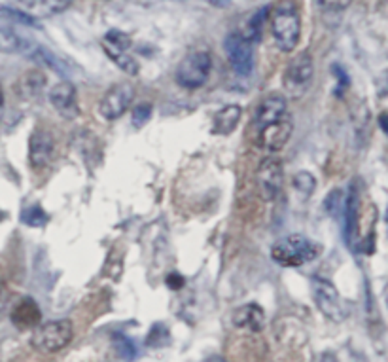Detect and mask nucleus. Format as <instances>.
Returning a JSON list of instances; mask_svg holds the SVG:
<instances>
[{"mask_svg": "<svg viewBox=\"0 0 388 362\" xmlns=\"http://www.w3.org/2000/svg\"><path fill=\"white\" fill-rule=\"evenodd\" d=\"M358 207H360V199L356 194V186H351L348 190L347 199H345V207H343V218H345V226H343V233H345V241L348 247H353L356 241V233H358Z\"/></svg>", "mask_w": 388, "mask_h": 362, "instance_id": "2eb2a0df", "label": "nucleus"}, {"mask_svg": "<svg viewBox=\"0 0 388 362\" xmlns=\"http://www.w3.org/2000/svg\"><path fill=\"white\" fill-rule=\"evenodd\" d=\"M223 49L231 69L239 76H248L254 69V49L248 38L241 33H229L223 40Z\"/></svg>", "mask_w": 388, "mask_h": 362, "instance_id": "0eeeda50", "label": "nucleus"}, {"mask_svg": "<svg viewBox=\"0 0 388 362\" xmlns=\"http://www.w3.org/2000/svg\"><path fill=\"white\" fill-rule=\"evenodd\" d=\"M152 112H153V105L152 103H139V105L133 106V112H131V120H133V126L135 127H142L146 126L150 118H152Z\"/></svg>", "mask_w": 388, "mask_h": 362, "instance_id": "393cba45", "label": "nucleus"}, {"mask_svg": "<svg viewBox=\"0 0 388 362\" xmlns=\"http://www.w3.org/2000/svg\"><path fill=\"white\" fill-rule=\"evenodd\" d=\"M267 14H269V8H262V10H258L256 14L252 15V19L248 22V36H246L250 42H258L262 38V31H264Z\"/></svg>", "mask_w": 388, "mask_h": 362, "instance_id": "5701e85b", "label": "nucleus"}, {"mask_svg": "<svg viewBox=\"0 0 388 362\" xmlns=\"http://www.w3.org/2000/svg\"><path fill=\"white\" fill-rule=\"evenodd\" d=\"M292 131H294V122H292L290 114H286L285 118L273 122L269 126H265L264 129L256 131L258 147L265 152H278L288 145Z\"/></svg>", "mask_w": 388, "mask_h": 362, "instance_id": "9b49d317", "label": "nucleus"}, {"mask_svg": "<svg viewBox=\"0 0 388 362\" xmlns=\"http://www.w3.org/2000/svg\"><path fill=\"white\" fill-rule=\"evenodd\" d=\"M31 46H33V42L28 38H23V36L6 27H0V54H23V56H27Z\"/></svg>", "mask_w": 388, "mask_h": 362, "instance_id": "6ab92c4d", "label": "nucleus"}, {"mask_svg": "<svg viewBox=\"0 0 388 362\" xmlns=\"http://www.w3.org/2000/svg\"><path fill=\"white\" fill-rule=\"evenodd\" d=\"M49 220V216L46 215V211L42 209L40 205H33V207H27V209L21 213V222H25L31 228H42L46 226Z\"/></svg>", "mask_w": 388, "mask_h": 362, "instance_id": "4be33fe9", "label": "nucleus"}, {"mask_svg": "<svg viewBox=\"0 0 388 362\" xmlns=\"http://www.w3.org/2000/svg\"><path fill=\"white\" fill-rule=\"evenodd\" d=\"M243 110L239 105H226L214 114L212 120V133L214 135H231L241 122Z\"/></svg>", "mask_w": 388, "mask_h": 362, "instance_id": "f3484780", "label": "nucleus"}, {"mask_svg": "<svg viewBox=\"0 0 388 362\" xmlns=\"http://www.w3.org/2000/svg\"><path fill=\"white\" fill-rule=\"evenodd\" d=\"M2 114H4V95L0 91V120H2Z\"/></svg>", "mask_w": 388, "mask_h": 362, "instance_id": "e433bc0d", "label": "nucleus"}, {"mask_svg": "<svg viewBox=\"0 0 388 362\" xmlns=\"http://www.w3.org/2000/svg\"><path fill=\"white\" fill-rule=\"evenodd\" d=\"M351 2L353 0H317V4L324 12H343V10H347L351 6Z\"/></svg>", "mask_w": 388, "mask_h": 362, "instance_id": "c85d7f7f", "label": "nucleus"}, {"mask_svg": "<svg viewBox=\"0 0 388 362\" xmlns=\"http://www.w3.org/2000/svg\"><path fill=\"white\" fill-rule=\"evenodd\" d=\"M15 2H19L21 6H25V8H33V6H36V2H38V0H15Z\"/></svg>", "mask_w": 388, "mask_h": 362, "instance_id": "72a5a7b5", "label": "nucleus"}, {"mask_svg": "<svg viewBox=\"0 0 388 362\" xmlns=\"http://www.w3.org/2000/svg\"><path fill=\"white\" fill-rule=\"evenodd\" d=\"M322 362H337V361H335L333 355H330V353H324V355H322Z\"/></svg>", "mask_w": 388, "mask_h": 362, "instance_id": "f704fd0d", "label": "nucleus"}, {"mask_svg": "<svg viewBox=\"0 0 388 362\" xmlns=\"http://www.w3.org/2000/svg\"><path fill=\"white\" fill-rule=\"evenodd\" d=\"M288 114V106H286V99L278 93L267 95V97L258 105L256 116H254V129L260 131L265 126H269L273 122H278Z\"/></svg>", "mask_w": 388, "mask_h": 362, "instance_id": "ddd939ff", "label": "nucleus"}, {"mask_svg": "<svg viewBox=\"0 0 388 362\" xmlns=\"http://www.w3.org/2000/svg\"><path fill=\"white\" fill-rule=\"evenodd\" d=\"M40 307H38V304H36L33 298H23L19 304L14 307V311H12V322H14L17 328H21V330L38 327V324H40Z\"/></svg>", "mask_w": 388, "mask_h": 362, "instance_id": "dca6fc26", "label": "nucleus"}, {"mask_svg": "<svg viewBox=\"0 0 388 362\" xmlns=\"http://www.w3.org/2000/svg\"><path fill=\"white\" fill-rule=\"evenodd\" d=\"M322 252V247L319 243L311 241L305 236H288L285 239H280L273 245L271 249V258L277 262L278 265L285 268H299L305 265L312 260H317Z\"/></svg>", "mask_w": 388, "mask_h": 362, "instance_id": "f257e3e1", "label": "nucleus"}, {"mask_svg": "<svg viewBox=\"0 0 388 362\" xmlns=\"http://www.w3.org/2000/svg\"><path fill=\"white\" fill-rule=\"evenodd\" d=\"M271 33L280 51H294L301 35V17L292 0L280 2L271 17Z\"/></svg>", "mask_w": 388, "mask_h": 362, "instance_id": "f03ea898", "label": "nucleus"}, {"mask_svg": "<svg viewBox=\"0 0 388 362\" xmlns=\"http://www.w3.org/2000/svg\"><path fill=\"white\" fill-rule=\"evenodd\" d=\"M294 186L298 192H301L303 195H311L317 188V182H314V176L311 173H305V171H301L294 176Z\"/></svg>", "mask_w": 388, "mask_h": 362, "instance_id": "bb28decb", "label": "nucleus"}, {"mask_svg": "<svg viewBox=\"0 0 388 362\" xmlns=\"http://www.w3.org/2000/svg\"><path fill=\"white\" fill-rule=\"evenodd\" d=\"M0 17L12 23H17V25H23V27H38L36 17H33L31 14H25L21 10H15V8L0 6Z\"/></svg>", "mask_w": 388, "mask_h": 362, "instance_id": "412c9836", "label": "nucleus"}, {"mask_svg": "<svg viewBox=\"0 0 388 362\" xmlns=\"http://www.w3.org/2000/svg\"><path fill=\"white\" fill-rule=\"evenodd\" d=\"M314 74V65L309 51H301L296 59H292L285 72V88L290 95H301L309 88Z\"/></svg>", "mask_w": 388, "mask_h": 362, "instance_id": "1a4fd4ad", "label": "nucleus"}, {"mask_svg": "<svg viewBox=\"0 0 388 362\" xmlns=\"http://www.w3.org/2000/svg\"><path fill=\"white\" fill-rule=\"evenodd\" d=\"M312 296H314V302H317V307L320 309V313L324 315L326 319L333 320V322L345 320V317H347L345 304H343L337 288L328 279H312Z\"/></svg>", "mask_w": 388, "mask_h": 362, "instance_id": "423d86ee", "label": "nucleus"}, {"mask_svg": "<svg viewBox=\"0 0 388 362\" xmlns=\"http://www.w3.org/2000/svg\"><path fill=\"white\" fill-rule=\"evenodd\" d=\"M49 103L62 118L74 120L80 114L76 88L69 80H62L49 90Z\"/></svg>", "mask_w": 388, "mask_h": 362, "instance_id": "f8f14e48", "label": "nucleus"}, {"mask_svg": "<svg viewBox=\"0 0 388 362\" xmlns=\"http://www.w3.org/2000/svg\"><path fill=\"white\" fill-rule=\"evenodd\" d=\"M233 327L248 332V334H260L265 328V311L258 304H244L237 307L231 317Z\"/></svg>", "mask_w": 388, "mask_h": 362, "instance_id": "4468645a", "label": "nucleus"}, {"mask_svg": "<svg viewBox=\"0 0 388 362\" xmlns=\"http://www.w3.org/2000/svg\"><path fill=\"white\" fill-rule=\"evenodd\" d=\"M51 2H53L57 8H62V6H67V4H69V0H51Z\"/></svg>", "mask_w": 388, "mask_h": 362, "instance_id": "c9c22d12", "label": "nucleus"}, {"mask_svg": "<svg viewBox=\"0 0 388 362\" xmlns=\"http://www.w3.org/2000/svg\"><path fill=\"white\" fill-rule=\"evenodd\" d=\"M27 57H31V59L36 61V63L48 67V69L56 70L59 76H62V78L69 76V67L62 63V59H59L56 54H51L48 48H44V46H40V44L33 42L31 49L27 51Z\"/></svg>", "mask_w": 388, "mask_h": 362, "instance_id": "a211bd4d", "label": "nucleus"}, {"mask_svg": "<svg viewBox=\"0 0 388 362\" xmlns=\"http://www.w3.org/2000/svg\"><path fill=\"white\" fill-rule=\"evenodd\" d=\"M332 70L335 72V78L339 80V85H337V90H343V88H347V84H348V78H347V72L345 70L341 69L339 65H333L332 67ZM345 91V90H343Z\"/></svg>", "mask_w": 388, "mask_h": 362, "instance_id": "7c9ffc66", "label": "nucleus"}, {"mask_svg": "<svg viewBox=\"0 0 388 362\" xmlns=\"http://www.w3.org/2000/svg\"><path fill=\"white\" fill-rule=\"evenodd\" d=\"M133 99H135V90L131 84H127V82L114 84L101 99L99 114L106 122H114V120L121 118L125 112L131 108Z\"/></svg>", "mask_w": 388, "mask_h": 362, "instance_id": "6e6552de", "label": "nucleus"}, {"mask_svg": "<svg viewBox=\"0 0 388 362\" xmlns=\"http://www.w3.org/2000/svg\"><path fill=\"white\" fill-rule=\"evenodd\" d=\"M114 345H116V353H118L124 361H133L137 356V347L129 338H125L124 334L114 336Z\"/></svg>", "mask_w": 388, "mask_h": 362, "instance_id": "a878e982", "label": "nucleus"}, {"mask_svg": "<svg viewBox=\"0 0 388 362\" xmlns=\"http://www.w3.org/2000/svg\"><path fill=\"white\" fill-rule=\"evenodd\" d=\"M44 82H46V78L40 76L38 72H28L27 76L23 78V84H25V90H27L25 93L27 95H36L42 85H44Z\"/></svg>", "mask_w": 388, "mask_h": 362, "instance_id": "cd10ccee", "label": "nucleus"}, {"mask_svg": "<svg viewBox=\"0 0 388 362\" xmlns=\"http://www.w3.org/2000/svg\"><path fill=\"white\" fill-rule=\"evenodd\" d=\"M167 286H169L171 290H178V288L184 286V279H182V275L171 273V275L167 277Z\"/></svg>", "mask_w": 388, "mask_h": 362, "instance_id": "2f4dec72", "label": "nucleus"}, {"mask_svg": "<svg viewBox=\"0 0 388 362\" xmlns=\"http://www.w3.org/2000/svg\"><path fill=\"white\" fill-rule=\"evenodd\" d=\"M72 336L74 332H72L70 320H49V322H44L42 327H36L31 343H33V347L44 351V353H57L69 345L72 341Z\"/></svg>", "mask_w": 388, "mask_h": 362, "instance_id": "20e7f679", "label": "nucleus"}, {"mask_svg": "<svg viewBox=\"0 0 388 362\" xmlns=\"http://www.w3.org/2000/svg\"><path fill=\"white\" fill-rule=\"evenodd\" d=\"M256 184L262 199H265V201L278 199V195L282 194V186H285L282 161L275 158V156H269V158L262 160L256 171Z\"/></svg>", "mask_w": 388, "mask_h": 362, "instance_id": "39448f33", "label": "nucleus"}, {"mask_svg": "<svg viewBox=\"0 0 388 362\" xmlns=\"http://www.w3.org/2000/svg\"><path fill=\"white\" fill-rule=\"evenodd\" d=\"M104 51L108 54V57H110L114 63L118 65L119 69L124 70V72H127V74H131V76H137L139 74V63H137V59L131 56H127L125 51H118V49H112L108 48V46H104Z\"/></svg>", "mask_w": 388, "mask_h": 362, "instance_id": "aec40b11", "label": "nucleus"}, {"mask_svg": "<svg viewBox=\"0 0 388 362\" xmlns=\"http://www.w3.org/2000/svg\"><path fill=\"white\" fill-rule=\"evenodd\" d=\"M56 158V140L53 135L44 129V127H36L31 140H28V161L31 167L35 171H42L51 165V161Z\"/></svg>", "mask_w": 388, "mask_h": 362, "instance_id": "9d476101", "label": "nucleus"}, {"mask_svg": "<svg viewBox=\"0 0 388 362\" xmlns=\"http://www.w3.org/2000/svg\"><path fill=\"white\" fill-rule=\"evenodd\" d=\"M385 120H387V116H385V114H381V127H382V131L387 133L388 129H387V122H385Z\"/></svg>", "mask_w": 388, "mask_h": 362, "instance_id": "4c0bfd02", "label": "nucleus"}, {"mask_svg": "<svg viewBox=\"0 0 388 362\" xmlns=\"http://www.w3.org/2000/svg\"><path fill=\"white\" fill-rule=\"evenodd\" d=\"M8 306H10V290H8L6 283L0 279V317L6 313Z\"/></svg>", "mask_w": 388, "mask_h": 362, "instance_id": "c756f323", "label": "nucleus"}, {"mask_svg": "<svg viewBox=\"0 0 388 362\" xmlns=\"http://www.w3.org/2000/svg\"><path fill=\"white\" fill-rule=\"evenodd\" d=\"M212 69V56L207 49H197L187 54L176 67V84L182 85L184 90H197L207 82L208 74Z\"/></svg>", "mask_w": 388, "mask_h": 362, "instance_id": "7ed1b4c3", "label": "nucleus"}, {"mask_svg": "<svg viewBox=\"0 0 388 362\" xmlns=\"http://www.w3.org/2000/svg\"><path fill=\"white\" fill-rule=\"evenodd\" d=\"M207 2L216 8H228L231 4V0H207Z\"/></svg>", "mask_w": 388, "mask_h": 362, "instance_id": "473e14b6", "label": "nucleus"}, {"mask_svg": "<svg viewBox=\"0 0 388 362\" xmlns=\"http://www.w3.org/2000/svg\"><path fill=\"white\" fill-rule=\"evenodd\" d=\"M207 362H228L226 359H222V356H212V359H208Z\"/></svg>", "mask_w": 388, "mask_h": 362, "instance_id": "58836bf2", "label": "nucleus"}, {"mask_svg": "<svg viewBox=\"0 0 388 362\" xmlns=\"http://www.w3.org/2000/svg\"><path fill=\"white\" fill-rule=\"evenodd\" d=\"M131 44V36L125 35L124 31H118V28H112V31H108L106 36H104V46H108V48L112 49H118V51H125Z\"/></svg>", "mask_w": 388, "mask_h": 362, "instance_id": "b1692460", "label": "nucleus"}]
</instances>
